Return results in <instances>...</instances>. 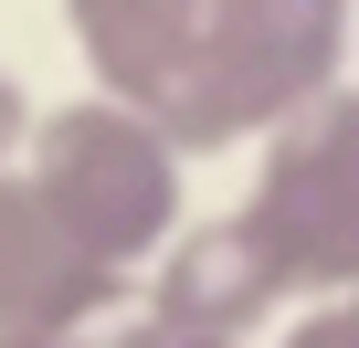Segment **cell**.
I'll list each match as a JSON object with an SVG mask.
<instances>
[{"mask_svg": "<svg viewBox=\"0 0 359 348\" xmlns=\"http://www.w3.org/2000/svg\"><path fill=\"white\" fill-rule=\"evenodd\" d=\"M22 180L32 201L106 264V274H148V253L191 222V158H180V137L127 106V95H74L53 116H32L22 137Z\"/></svg>", "mask_w": 359, "mask_h": 348, "instance_id": "cell-1", "label": "cell"}, {"mask_svg": "<svg viewBox=\"0 0 359 348\" xmlns=\"http://www.w3.org/2000/svg\"><path fill=\"white\" fill-rule=\"evenodd\" d=\"M348 11H359V0H201L191 64H180V85L148 116L180 137V158L264 137L275 116H296L306 95L338 85Z\"/></svg>", "mask_w": 359, "mask_h": 348, "instance_id": "cell-2", "label": "cell"}, {"mask_svg": "<svg viewBox=\"0 0 359 348\" xmlns=\"http://www.w3.org/2000/svg\"><path fill=\"white\" fill-rule=\"evenodd\" d=\"M243 222L275 253L285 295H359V95L348 85L264 127Z\"/></svg>", "mask_w": 359, "mask_h": 348, "instance_id": "cell-3", "label": "cell"}, {"mask_svg": "<svg viewBox=\"0 0 359 348\" xmlns=\"http://www.w3.org/2000/svg\"><path fill=\"white\" fill-rule=\"evenodd\" d=\"M32 95L0 74V337H95L127 306V274H106L22 180Z\"/></svg>", "mask_w": 359, "mask_h": 348, "instance_id": "cell-4", "label": "cell"}, {"mask_svg": "<svg viewBox=\"0 0 359 348\" xmlns=\"http://www.w3.org/2000/svg\"><path fill=\"white\" fill-rule=\"evenodd\" d=\"M275 306H285L275 253L254 243L243 211H222V222H180V232L148 253L137 337H254Z\"/></svg>", "mask_w": 359, "mask_h": 348, "instance_id": "cell-5", "label": "cell"}, {"mask_svg": "<svg viewBox=\"0 0 359 348\" xmlns=\"http://www.w3.org/2000/svg\"><path fill=\"white\" fill-rule=\"evenodd\" d=\"M64 32L95 74V95H127V106H158L191 64V32H201V0H64Z\"/></svg>", "mask_w": 359, "mask_h": 348, "instance_id": "cell-6", "label": "cell"}, {"mask_svg": "<svg viewBox=\"0 0 359 348\" xmlns=\"http://www.w3.org/2000/svg\"><path fill=\"white\" fill-rule=\"evenodd\" d=\"M275 348H359V295H338V306H306Z\"/></svg>", "mask_w": 359, "mask_h": 348, "instance_id": "cell-7", "label": "cell"}, {"mask_svg": "<svg viewBox=\"0 0 359 348\" xmlns=\"http://www.w3.org/2000/svg\"><path fill=\"white\" fill-rule=\"evenodd\" d=\"M116 348H243V337H137V327H127Z\"/></svg>", "mask_w": 359, "mask_h": 348, "instance_id": "cell-8", "label": "cell"}, {"mask_svg": "<svg viewBox=\"0 0 359 348\" xmlns=\"http://www.w3.org/2000/svg\"><path fill=\"white\" fill-rule=\"evenodd\" d=\"M0 348H95V337H0Z\"/></svg>", "mask_w": 359, "mask_h": 348, "instance_id": "cell-9", "label": "cell"}]
</instances>
